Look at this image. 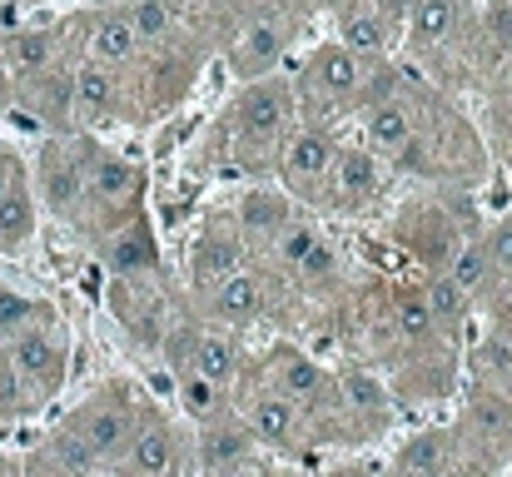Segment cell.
<instances>
[{
	"label": "cell",
	"mask_w": 512,
	"mask_h": 477,
	"mask_svg": "<svg viewBox=\"0 0 512 477\" xmlns=\"http://www.w3.org/2000/svg\"><path fill=\"white\" fill-rule=\"evenodd\" d=\"M373 194H378V159L368 150H343L334 159V174H329V199L358 204V199H373Z\"/></svg>",
	"instance_id": "14"
},
{
	"label": "cell",
	"mask_w": 512,
	"mask_h": 477,
	"mask_svg": "<svg viewBox=\"0 0 512 477\" xmlns=\"http://www.w3.org/2000/svg\"><path fill=\"white\" fill-rule=\"evenodd\" d=\"M179 398H184V413H194L199 423H214L224 413V388H214L209 378H199L194 368L179 373Z\"/></svg>",
	"instance_id": "29"
},
{
	"label": "cell",
	"mask_w": 512,
	"mask_h": 477,
	"mask_svg": "<svg viewBox=\"0 0 512 477\" xmlns=\"http://www.w3.org/2000/svg\"><path fill=\"white\" fill-rule=\"evenodd\" d=\"M214 477H259V468H249V463H239V468H224V473Z\"/></svg>",
	"instance_id": "42"
},
{
	"label": "cell",
	"mask_w": 512,
	"mask_h": 477,
	"mask_svg": "<svg viewBox=\"0 0 512 477\" xmlns=\"http://www.w3.org/2000/svg\"><path fill=\"white\" fill-rule=\"evenodd\" d=\"M423 477H453V473H448V468H438V473H423Z\"/></svg>",
	"instance_id": "45"
},
{
	"label": "cell",
	"mask_w": 512,
	"mask_h": 477,
	"mask_svg": "<svg viewBox=\"0 0 512 477\" xmlns=\"http://www.w3.org/2000/svg\"><path fill=\"white\" fill-rule=\"evenodd\" d=\"M408 5H413V0H378L373 10H378V15L388 20V15H408Z\"/></svg>",
	"instance_id": "41"
},
{
	"label": "cell",
	"mask_w": 512,
	"mask_h": 477,
	"mask_svg": "<svg viewBox=\"0 0 512 477\" xmlns=\"http://www.w3.org/2000/svg\"><path fill=\"white\" fill-rule=\"evenodd\" d=\"M488 279H493V264H488V249H483V239H473V244L453 249V274H448V284H453L463 299H468V294H478Z\"/></svg>",
	"instance_id": "27"
},
{
	"label": "cell",
	"mask_w": 512,
	"mask_h": 477,
	"mask_svg": "<svg viewBox=\"0 0 512 477\" xmlns=\"http://www.w3.org/2000/svg\"><path fill=\"white\" fill-rule=\"evenodd\" d=\"M244 269V244H239V229H204V239H199V249H194V279L199 284H219V279H229V274H239Z\"/></svg>",
	"instance_id": "12"
},
{
	"label": "cell",
	"mask_w": 512,
	"mask_h": 477,
	"mask_svg": "<svg viewBox=\"0 0 512 477\" xmlns=\"http://www.w3.org/2000/svg\"><path fill=\"white\" fill-rule=\"evenodd\" d=\"M413 135H418L413 105H403V100H383V105H373V110H368V140H373L378 150L398 155Z\"/></svg>",
	"instance_id": "22"
},
{
	"label": "cell",
	"mask_w": 512,
	"mask_h": 477,
	"mask_svg": "<svg viewBox=\"0 0 512 477\" xmlns=\"http://www.w3.org/2000/svg\"><path fill=\"white\" fill-rule=\"evenodd\" d=\"M0 428H5V418H0Z\"/></svg>",
	"instance_id": "47"
},
{
	"label": "cell",
	"mask_w": 512,
	"mask_h": 477,
	"mask_svg": "<svg viewBox=\"0 0 512 477\" xmlns=\"http://www.w3.org/2000/svg\"><path fill=\"white\" fill-rule=\"evenodd\" d=\"M473 433L488 438V443H503V438H508L512 413L503 408V398H483V403H478V413H473Z\"/></svg>",
	"instance_id": "34"
},
{
	"label": "cell",
	"mask_w": 512,
	"mask_h": 477,
	"mask_svg": "<svg viewBox=\"0 0 512 477\" xmlns=\"http://www.w3.org/2000/svg\"><path fill=\"white\" fill-rule=\"evenodd\" d=\"M274 244H279V259H284L289 269H299V264H304V259H309L319 244H324V239H319V229H314V224H299V219H289V224L274 234Z\"/></svg>",
	"instance_id": "31"
},
{
	"label": "cell",
	"mask_w": 512,
	"mask_h": 477,
	"mask_svg": "<svg viewBox=\"0 0 512 477\" xmlns=\"http://www.w3.org/2000/svg\"><path fill=\"white\" fill-rule=\"evenodd\" d=\"M120 463L130 468V477H174L179 468V448H174V433L160 418H140L120 448Z\"/></svg>",
	"instance_id": "5"
},
{
	"label": "cell",
	"mask_w": 512,
	"mask_h": 477,
	"mask_svg": "<svg viewBox=\"0 0 512 477\" xmlns=\"http://www.w3.org/2000/svg\"><path fill=\"white\" fill-rule=\"evenodd\" d=\"M35 189H30V179L20 174L15 179V189L0 199V254H15V249H25V239L35 234Z\"/></svg>",
	"instance_id": "18"
},
{
	"label": "cell",
	"mask_w": 512,
	"mask_h": 477,
	"mask_svg": "<svg viewBox=\"0 0 512 477\" xmlns=\"http://www.w3.org/2000/svg\"><path fill=\"white\" fill-rule=\"evenodd\" d=\"M249 443H254V433L249 428H234V423H209L204 428V438H199V468L214 477L224 473V468H239V463H249Z\"/></svg>",
	"instance_id": "19"
},
{
	"label": "cell",
	"mask_w": 512,
	"mask_h": 477,
	"mask_svg": "<svg viewBox=\"0 0 512 477\" xmlns=\"http://www.w3.org/2000/svg\"><path fill=\"white\" fill-rule=\"evenodd\" d=\"M209 309H214V318H224V323H249V318L264 309V284L249 269H239V274H229V279H219L209 289Z\"/></svg>",
	"instance_id": "15"
},
{
	"label": "cell",
	"mask_w": 512,
	"mask_h": 477,
	"mask_svg": "<svg viewBox=\"0 0 512 477\" xmlns=\"http://www.w3.org/2000/svg\"><path fill=\"white\" fill-rule=\"evenodd\" d=\"M70 85H75V110H80L85 120H110V115L120 110V80H115V70H105V65H80V70L70 75Z\"/></svg>",
	"instance_id": "16"
},
{
	"label": "cell",
	"mask_w": 512,
	"mask_h": 477,
	"mask_svg": "<svg viewBox=\"0 0 512 477\" xmlns=\"http://www.w3.org/2000/svg\"><path fill=\"white\" fill-rule=\"evenodd\" d=\"M209 5H224V0H209Z\"/></svg>",
	"instance_id": "46"
},
{
	"label": "cell",
	"mask_w": 512,
	"mask_h": 477,
	"mask_svg": "<svg viewBox=\"0 0 512 477\" xmlns=\"http://www.w3.org/2000/svg\"><path fill=\"white\" fill-rule=\"evenodd\" d=\"M140 194V169L120 155H105L90 145L85 155V199L95 204H130Z\"/></svg>",
	"instance_id": "7"
},
{
	"label": "cell",
	"mask_w": 512,
	"mask_h": 477,
	"mask_svg": "<svg viewBox=\"0 0 512 477\" xmlns=\"http://www.w3.org/2000/svg\"><path fill=\"white\" fill-rule=\"evenodd\" d=\"M25 299H15V294H0V333H20L25 328Z\"/></svg>",
	"instance_id": "38"
},
{
	"label": "cell",
	"mask_w": 512,
	"mask_h": 477,
	"mask_svg": "<svg viewBox=\"0 0 512 477\" xmlns=\"http://www.w3.org/2000/svg\"><path fill=\"white\" fill-rule=\"evenodd\" d=\"M70 428L80 433V443H85L95 458H120V448H125V438H130L135 418H130L120 403H90Z\"/></svg>",
	"instance_id": "9"
},
{
	"label": "cell",
	"mask_w": 512,
	"mask_h": 477,
	"mask_svg": "<svg viewBox=\"0 0 512 477\" xmlns=\"http://www.w3.org/2000/svg\"><path fill=\"white\" fill-rule=\"evenodd\" d=\"M334 159L339 150L324 130H289V140L279 150V174L294 194H319V189H329Z\"/></svg>",
	"instance_id": "3"
},
{
	"label": "cell",
	"mask_w": 512,
	"mask_h": 477,
	"mask_svg": "<svg viewBox=\"0 0 512 477\" xmlns=\"http://www.w3.org/2000/svg\"><path fill=\"white\" fill-rule=\"evenodd\" d=\"M249 433L264 438L269 448H289L294 433H299V413H294V403H289L279 388L259 393V398L249 403Z\"/></svg>",
	"instance_id": "13"
},
{
	"label": "cell",
	"mask_w": 512,
	"mask_h": 477,
	"mask_svg": "<svg viewBox=\"0 0 512 477\" xmlns=\"http://www.w3.org/2000/svg\"><path fill=\"white\" fill-rule=\"evenodd\" d=\"M50 458H55V463H60L65 473H80V477H85L90 468H95V463H100V458H95V453H90V448L80 443V433H75V428H60V433L50 438Z\"/></svg>",
	"instance_id": "32"
},
{
	"label": "cell",
	"mask_w": 512,
	"mask_h": 477,
	"mask_svg": "<svg viewBox=\"0 0 512 477\" xmlns=\"http://www.w3.org/2000/svg\"><path fill=\"white\" fill-rule=\"evenodd\" d=\"M30 408H35V383L10 363V353H0V418L15 423V418H25Z\"/></svg>",
	"instance_id": "28"
},
{
	"label": "cell",
	"mask_w": 512,
	"mask_h": 477,
	"mask_svg": "<svg viewBox=\"0 0 512 477\" xmlns=\"http://www.w3.org/2000/svg\"><path fill=\"white\" fill-rule=\"evenodd\" d=\"M343 393H348V403H353V408H363V413H383V388H378L373 378L348 373V378H343Z\"/></svg>",
	"instance_id": "36"
},
{
	"label": "cell",
	"mask_w": 512,
	"mask_h": 477,
	"mask_svg": "<svg viewBox=\"0 0 512 477\" xmlns=\"http://www.w3.org/2000/svg\"><path fill=\"white\" fill-rule=\"evenodd\" d=\"M398 328H403L408 338H428V333H433V314H428V299H423V294H408V299L398 304Z\"/></svg>",
	"instance_id": "35"
},
{
	"label": "cell",
	"mask_w": 512,
	"mask_h": 477,
	"mask_svg": "<svg viewBox=\"0 0 512 477\" xmlns=\"http://www.w3.org/2000/svg\"><path fill=\"white\" fill-rule=\"evenodd\" d=\"M189 368H194L199 378H209L214 388H229V378H234V368H239L234 338H224V333H199L194 348H189Z\"/></svg>",
	"instance_id": "23"
},
{
	"label": "cell",
	"mask_w": 512,
	"mask_h": 477,
	"mask_svg": "<svg viewBox=\"0 0 512 477\" xmlns=\"http://www.w3.org/2000/svg\"><path fill=\"white\" fill-rule=\"evenodd\" d=\"M453 20H458V5L453 0H413L408 5V40L418 50H433L453 35Z\"/></svg>",
	"instance_id": "24"
},
{
	"label": "cell",
	"mask_w": 512,
	"mask_h": 477,
	"mask_svg": "<svg viewBox=\"0 0 512 477\" xmlns=\"http://www.w3.org/2000/svg\"><path fill=\"white\" fill-rule=\"evenodd\" d=\"M85 55H90V65H105V70L135 60V55H140V35H135L130 15H125V10L95 15L90 30H85Z\"/></svg>",
	"instance_id": "8"
},
{
	"label": "cell",
	"mask_w": 512,
	"mask_h": 477,
	"mask_svg": "<svg viewBox=\"0 0 512 477\" xmlns=\"http://www.w3.org/2000/svg\"><path fill=\"white\" fill-rule=\"evenodd\" d=\"M423 299H428L433 328H438V323H443V328H458V314H463V294H458V289H453L448 279H433Z\"/></svg>",
	"instance_id": "33"
},
{
	"label": "cell",
	"mask_w": 512,
	"mask_h": 477,
	"mask_svg": "<svg viewBox=\"0 0 512 477\" xmlns=\"http://www.w3.org/2000/svg\"><path fill=\"white\" fill-rule=\"evenodd\" d=\"M289 120H294V95L284 80H254L239 105H234V155L239 164L259 169L269 159H279L284 140H289Z\"/></svg>",
	"instance_id": "1"
},
{
	"label": "cell",
	"mask_w": 512,
	"mask_h": 477,
	"mask_svg": "<svg viewBox=\"0 0 512 477\" xmlns=\"http://www.w3.org/2000/svg\"><path fill=\"white\" fill-rule=\"evenodd\" d=\"M324 368L304 353V348H294V343H279L274 348V388L289 398V403H309V398H319L324 393Z\"/></svg>",
	"instance_id": "11"
},
{
	"label": "cell",
	"mask_w": 512,
	"mask_h": 477,
	"mask_svg": "<svg viewBox=\"0 0 512 477\" xmlns=\"http://www.w3.org/2000/svg\"><path fill=\"white\" fill-rule=\"evenodd\" d=\"M388 40H393V30H388V20L378 15V10H343L339 20V45L348 55H358V60H383L388 55Z\"/></svg>",
	"instance_id": "17"
},
{
	"label": "cell",
	"mask_w": 512,
	"mask_h": 477,
	"mask_svg": "<svg viewBox=\"0 0 512 477\" xmlns=\"http://www.w3.org/2000/svg\"><path fill=\"white\" fill-rule=\"evenodd\" d=\"M324 477H368L363 468H334V473H324Z\"/></svg>",
	"instance_id": "43"
},
{
	"label": "cell",
	"mask_w": 512,
	"mask_h": 477,
	"mask_svg": "<svg viewBox=\"0 0 512 477\" xmlns=\"http://www.w3.org/2000/svg\"><path fill=\"white\" fill-rule=\"evenodd\" d=\"M448 468V433H418L403 443L398 453V473L403 477H423V473H438Z\"/></svg>",
	"instance_id": "25"
},
{
	"label": "cell",
	"mask_w": 512,
	"mask_h": 477,
	"mask_svg": "<svg viewBox=\"0 0 512 477\" xmlns=\"http://www.w3.org/2000/svg\"><path fill=\"white\" fill-rule=\"evenodd\" d=\"M15 179H20V164H15L10 155H0V199L15 189Z\"/></svg>",
	"instance_id": "40"
},
{
	"label": "cell",
	"mask_w": 512,
	"mask_h": 477,
	"mask_svg": "<svg viewBox=\"0 0 512 477\" xmlns=\"http://www.w3.org/2000/svg\"><path fill=\"white\" fill-rule=\"evenodd\" d=\"M329 269H334V249H329V244H319V249H314V254L299 264V274H304V279H314V274H329Z\"/></svg>",
	"instance_id": "39"
},
{
	"label": "cell",
	"mask_w": 512,
	"mask_h": 477,
	"mask_svg": "<svg viewBox=\"0 0 512 477\" xmlns=\"http://www.w3.org/2000/svg\"><path fill=\"white\" fill-rule=\"evenodd\" d=\"M85 155H90L85 140H50L35 164V184H30L35 199H45L55 214H75L85 199Z\"/></svg>",
	"instance_id": "2"
},
{
	"label": "cell",
	"mask_w": 512,
	"mask_h": 477,
	"mask_svg": "<svg viewBox=\"0 0 512 477\" xmlns=\"http://www.w3.org/2000/svg\"><path fill=\"white\" fill-rule=\"evenodd\" d=\"M55 35L50 30H20V35H10L5 40V60H10V70L20 75V80H35V75H50L55 70Z\"/></svg>",
	"instance_id": "21"
},
{
	"label": "cell",
	"mask_w": 512,
	"mask_h": 477,
	"mask_svg": "<svg viewBox=\"0 0 512 477\" xmlns=\"http://www.w3.org/2000/svg\"><path fill=\"white\" fill-rule=\"evenodd\" d=\"M130 25H135V35H140V45H160V40H170L174 30V10L165 0H130Z\"/></svg>",
	"instance_id": "30"
},
{
	"label": "cell",
	"mask_w": 512,
	"mask_h": 477,
	"mask_svg": "<svg viewBox=\"0 0 512 477\" xmlns=\"http://www.w3.org/2000/svg\"><path fill=\"white\" fill-rule=\"evenodd\" d=\"M363 60L358 55H348L343 45H324V50H314V60H309V85L324 95V100H358L363 95Z\"/></svg>",
	"instance_id": "6"
},
{
	"label": "cell",
	"mask_w": 512,
	"mask_h": 477,
	"mask_svg": "<svg viewBox=\"0 0 512 477\" xmlns=\"http://www.w3.org/2000/svg\"><path fill=\"white\" fill-rule=\"evenodd\" d=\"M289 219H294L289 199L274 194V189H249L239 199V234H249V239H274Z\"/></svg>",
	"instance_id": "20"
},
{
	"label": "cell",
	"mask_w": 512,
	"mask_h": 477,
	"mask_svg": "<svg viewBox=\"0 0 512 477\" xmlns=\"http://www.w3.org/2000/svg\"><path fill=\"white\" fill-rule=\"evenodd\" d=\"M10 363H15L35 388H55V383H60V368H65V353H60V343H55L50 333L20 328V333L10 338Z\"/></svg>",
	"instance_id": "10"
},
{
	"label": "cell",
	"mask_w": 512,
	"mask_h": 477,
	"mask_svg": "<svg viewBox=\"0 0 512 477\" xmlns=\"http://www.w3.org/2000/svg\"><path fill=\"white\" fill-rule=\"evenodd\" d=\"M289 50V25L279 15H254L239 25L234 45H229V65L244 75V80H259L279 65V55Z\"/></svg>",
	"instance_id": "4"
},
{
	"label": "cell",
	"mask_w": 512,
	"mask_h": 477,
	"mask_svg": "<svg viewBox=\"0 0 512 477\" xmlns=\"http://www.w3.org/2000/svg\"><path fill=\"white\" fill-rule=\"evenodd\" d=\"M483 249H488V264H493V274H512V219L493 224V234L483 239Z\"/></svg>",
	"instance_id": "37"
},
{
	"label": "cell",
	"mask_w": 512,
	"mask_h": 477,
	"mask_svg": "<svg viewBox=\"0 0 512 477\" xmlns=\"http://www.w3.org/2000/svg\"><path fill=\"white\" fill-rule=\"evenodd\" d=\"M110 264H115L120 274H145V269H155V239H150V229H145V224H130V229L110 244Z\"/></svg>",
	"instance_id": "26"
},
{
	"label": "cell",
	"mask_w": 512,
	"mask_h": 477,
	"mask_svg": "<svg viewBox=\"0 0 512 477\" xmlns=\"http://www.w3.org/2000/svg\"><path fill=\"white\" fill-rule=\"evenodd\" d=\"M5 100H10V80L0 75V110H5Z\"/></svg>",
	"instance_id": "44"
}]
</instances>
